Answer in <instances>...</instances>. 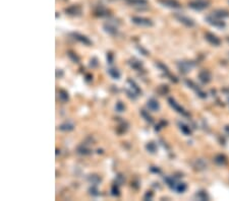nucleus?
Segmentation results:
<instances>
[{
  "mask_svg": "<svg viewBox=\"0 0 229 201\" xmlns=\"http://www.w3.org/2000/svg\"><path fill=\"white\" fill-rule=\"evenodd\" d=\"M159 3L163 6H166V7H170V8L180 7V3L178 1H176V0H159Z\"/></svg>",
  "mask_w": 229,
  "mask_h": 201,
  "instance_id": "nucleus-5",
  "label": "nucleus"
},
{
  "mask_svg": "<svg viewBox=\"0 0 229 201\" xmlns=\"http://www.w3.org/2000/svg\"><path fill=\"white\" fill-rule=\"evenodd\" d=\"M76 150H78V153L82 155H89L92 153V150L85 145H79Z\"/></svg>",
  "mask_w": 229,
  "mask_h": 201,
  "instance_id": "nucleus-13",
  "label": "nucleus"
},
{
  "mask_svg": "<svg viewBox=\"0 0 229 201\" xmlns=\"http://www.w3.org/2000/svg\"><path fill=\"white\" fill-rule=\"evenodd\" d=\"M140 116H142V117H143L144 119H145L146 122H148V123H150V124L153 123V119H152V117L150 116V114L146 111V110H140Z\"/></svg>",
  "mask_w": 229,
  "mask_h": 201,
  "instance_id": "nucleus-20",
  "label": "nucleus"
},
{
  "mask_svg": "<svg viewBox=\"0 0 229 201\" xmlns=\"http://www.w3.org/2000/svg\"><path fill=\"white\" fill-rule=\"evenodd\" d=\"M107 72H108V74L111 76L113 79H119L120 78V72H119L118 69L116 68H109L107 70Z\"/></svg>",
  "mask_w": 229,
  "mask_h": 201,
  "instance_id": "nucleus-14",
  "label": "nucleus"
},
{
  "mask_svg": "<svg viewBox=\"0 0 229 201\" xmlns=\"http://www.w3.org/2000/svg\"><path fill=\"white\" fill-rule=\"evenodd\" d=\"M131 21L140 26H152L153 21L149 18L143 17V16H133L131 17Z\"/></svg>",
  "mask_w": 229,
  "mask_h": 201,
  "instance_id": "nucleus-1",
  "label": "nucleus"
},
{
  "mask_svg": "<svg viewBox=\"0 0 229 201\" xmlns=\"http://www.w3.org/2000/svg\"><path fill=\"white\" fill-rule=\"evenodd\" d=\"M95 15H97V16H100V17H105V16H108L109 15V12L107 9H105L102 6H100V7H98L96 10H95Z\"/></svg>",
  "mask_w": 229,
  "mask_h": 201,
  "instance_id": "nucleus-10",
  "label": "nucleus"
},
{
  "mask_svg": "<svg viewBox=\"0 0 229 201\" xmlns=\"http://www.w3.org/2000/svg\"><path fill=\"white\" fill-rule=\"evenodd\" d=\"M89 192H90V194L92 195V196H98V195L100 194L96 187H91L90 189H89Z\"/></svg>",
  "mask_w": 229,
  "mask_h": 201,
  "instance_id": "nucleus-27",
  "label": "nucleus"
},
{
  "mask_svg": "<svg viewBox=\"0 0 229 201\" xmlns=\"http://www.w3.org/2000/svg\"><path fill=\"white\" fill-rule=\"evenodd\" d=\"M107 62L109 64H112L113 63V54L112 53H107Z\"/></svg>",
  "mask_w": 229,
  "mask_h": 201,
  "instance_id": "nucleus-29",
  "label": "nucleus"
},
{
  "mask_svg": "<svg viewBox=\"0 0 229 201\" xmlns=\"http://www.w3.org/2000/svg\"><path fill=\"white\" fill-rule=\"evenodd\" d=\"M58 97H59V100L62 103H66L69 100V94L65 90H60L58 91Z\"/></svg>",
  "mask_w": 229,
  "mask_h": 201,
  "instance_id": "nucleus-12",
  "label": "nucleus"
},
{
  "mask_svg": "<svg viewBox=\"0 0 229 201\" xmlns=\"http://www.w3.org/2000/svg\"><path fill=\"white\" fill-rule=\"evenodd\" d=\"M156 65H157V66L159 67V68H162V69H163V71H165L166 73H168V68H167V67L165 66V65H163L162 63H157Z\"/></svg>",
  "mask_w": 229,
  "mask_h": 201,
  "instance_id": "nucleus-31",
  "label": "nucleus"
},
{
  "mask_svg": "<svg viewBox=\"0 0 229 201\" xmlns=\"http://www.w3.org/2000/svg\"><path fill=\"white\" fill-rule=\"evenodd\" d=\"M60 153V150L59 149H56V154H59Z\"/></svg>",
  "mask_w": 229,
  "mask_h": 201,
  "instance_id": "nucleus-37",
  "label": "nucleus"
},
{
  "mask_svg": "<svg viewBox=\"0 0 229 201\" xmlns=\"http://www.w3.org/2000/svg\"><path fill=\"white\" fill-rule=\"evenodd\" d=\"M71 36L75 38L76 41L81 42L82 44H84L85 46H91L92 45V41L90 39L88 38V37H85L84 35H82V34H78V33H72Z\"/></svg>",
  "mask_w": 229,
  "mask_h": 201,
  "instance_id": "nucleus-4",
  "label": "nucleus"
},
{
  "mask_svg": "<svg viewBox=\"0 0 229 201\" xmlns=\"http://www.w3.org/2000/svg\"><path fill=\"white\" fill-rule=\"evenodd\" d=\"M62 76H63V71H62V70H60V69H57L56 70V77L60 78V77H62Z\"/></svg>",
  "mask_w": 229,
  "mask_h": 201,
  "instance_id": "nucleus-34",
  "label": "nucleus"
},
{
  "mask_svg": "<svg viewBox=\"0 0 229 201\" xmlns=\"http://www.w3.org/2000/svg\"><path fill=\"white\" fill-rule=\"evenodd\" d=\"M168 103H169V105L172 107V108L174 109V110H176L177 112H179V113H183V109L181 108V107H179L178 106V104H177L175 100H174L172 97H169L168 99Z\"/></svg>",
  "mask_w": 229,
  "mask_h": 201,
  "instance_id": "nucleus-16",
  "label": "nucleus"
},
{
  "mask_svg": "<svg viewBox=\"0 0 229 201\" xmlns=\"http://www.w3.org/2000/svg\"><path fill=\"white\" fill-rule=\"evenodd\" d=\"M92 78H93V76H92L91 74H87V76H85V80L87 81H90Z\"/></svg>",
  "mask_w": 229,
  "mask_h": 201,
  "instance_id": "nucleus-36",
  "label": "nucleus"
},
{
  "mask_svg": "<svg viewBox=\"0 0 229 201\" xmlns=\"http://www.w3.org/2000/svg\"><path fill=\"white\" fill-rule=\"evenodd\" d=\"M111 194L113 196H119L120 195V191H119V187L117 184H113L111 187Z\"/></svg>",
  "mask_w": 229,
  "mask_h": 201,
  "instance_id": "nucleus-23",
  "label": "nucleus"
},
{
  "mask_svg": "<svg viewBox=\"0 0 229 201\" xmlns=\"http://www.w3.org/2000/svg\"><path fill=\"white\" fill-rule=\"evenodd\" d=\"M206 39H207L210 43H212V44H214V45H218L219 43H220L219 40L217 39V37L211 35V34H207V35H206Z\"/></svg>",
  "mask_w": 229,
  "mask_h": 201,
  "instance_id": "nucleus-21",
  "label": "nucleus"
},
{
  "mask_svg": "<svg viewBox=\"0 0 229 201\" xmlns=\"http://www.w3.org/2000/svg\"><path fill=\"white\" fill-rule=\"evenodd\" d=\"M99 65V62H98V59L96 57H93L92 59L90 60V67L92 68H96V67Z\"/></svg>",
  "mask_w": 229,
  "mask_h": 201,
  "instance_id": "nucleus-25",
  "label": "nucleus"
},
{
  "mask_svg": "<svg viewBox=\"0 0 229 201\" xmlns=\"http://www.w3.org/2000/svg\"><path fill=\"white\" fill-rule=\"evenodd\" d=\"M128 64H129V66L131 67V68H133V69H136V70L140 69V68H142V66H143L142 61H140V60H137V59H134V58H133L131 60L128 61Z\"/></svg>",
  "mask_w": 229,
  "mask_h": 201,
  "instance_id": "nucleus-9",
  "label": "nucleus"
},
{
  "mask_svg": "<svg viewBox=\"0 0 229 201\" xmlns=\"http://www.w3.org/2000/svg\"><path fill=\"white\" fill-rule=\"evenodd\" d=\"M147 106H148V108L151 110L153 112H157L160 110V104L158 103V100L156 99H149L148 102H147Z\"/></svg>",
  "mask_w": 229,
  "mask_h": 201,
  "instance_id": "nucleus-6",
  "label": "nucleus"
},
{
  "mask_svg": "<svg viewBox=\"0 0 229 201\" xmlns=\"http://www.w3.org/2000/svg\"><path fill=\"white\" fill-rule=\"evenodd\" d=\"M66 14L68 15H72V16H78V15L82 14V7L78 4H73L70 5L69 7H67L64 9Z\"/></svg>",
  "mask_w": 229,
  "mask_h": 201,
  "instance_id": "nucleus-2",
  "label": "nucleus"
},
{
  "mask_svg": "<svg viewBox=\"0 0 229 201\" xmlns=\"http://www.w3.org/2000/svg\"><path fill=\"white\" fill-rule=\"evenodd\" d=\"M101 180L102 179H101L98 175H90L88 177V181L94 185H98L101 182Z\"/></svg>",
  "mask_w": 229,
  "mask_h": 201,
  "instance_id": "nucleus-18",
  "label": "nucleus"
},
{
  "mask_svg": "<svg viewBox=\"0 0 229 201\" xmlns=\"http://www.w3.org/2000/svg\"><path fill=\"white\" fill-rule=\"evenodd\" d=\"M150 171H151L152 173H155V174L160 173V169L157 168V167H151V168H150Z\"/></svg>",
  "mask_w": 229,
  "mask_h": 201,
  "instance_id": "nucleus-32",
  "label": "nucleus"
},
{
  "mask_svg": "<svg viewBox=\"0 0 229 201\" xmlns=\"http://www.w3.org/2000/svg\"><path fill=\"white\" fill-rule=\"evenodd\" d=\"M127 83L129 84L131 90H133L136 94H137V96H139V94L142 93V90H140V88L139 87V85H137L136 82H134V80H133L131 78H128L127 79Z\"/></svg>",
  "mask_w": 229,
  "mask_h": 201,
  "instance_id": "nucleus-8",
  "label": "nucleus"
},
{
  "mask_svg": "<svg viewBox=\"0 0 229 201\" xmlns=\"http://www.w3.org/2000/svg\"><path fill=\"white\" fill-rule=\"evenodd\" d=\"M152 198H153V192L151 191H148L145 194V196H144V199L145 200H152Z\"/></svg>",
  "mask_w": 229,
  "mask_h": 201,
  "instance_id": "nucleus-28",
  "label": "nucleus"
},
{
  "mask_svg": "<svg viewBox=\"0 0 229 201\" xmlns=\"http://www.w3.org/2000/svg\"><path fill=\"white\" fill-rule=\"evenodd\" d=\"M146 149L150 153H155L157 151V144L154 141H150L146 144Z\"/></svg>",
  "mask_w": 229,
  "mask_h": 201,
  "instance_id": "nucleus-15",
  "label": "nucleus"
},
{
  "mask_svg": "<svg viewBox=\"0 0 229 201\" xmlns=\"http://www.w3.org/2000/svg\"><path fill=\"white\" fill-rule=\"evenodd\" d=\"M137 49H139V51H140V52H142L143 55H145V56H148V55H149V52L147 51L146 49H144L143 47H139Z\"/></svg>",
  "mask_w": 229,
  "mask_h": 201,
  "instance_id": "nucleus-33",
  "label": "nucleus"
},
{
  "mask_svg": "<svg viewBox=\"0 0 229 201\" xmlns=\"http://www.w3.org/2000/svg\"><path fill=\"white\" fill-rule=\"evenodd\" d=\"M176 17L178 18V20L181 21L182 23L186 24V26H194V23H192V21H191V19H189V18H187V17H184V16H178V15H177Z\"/></svg>",
  "mask_w": 229,
  "mask_h": 201,
  "instance_id": "nucleus-22",
  "label": "nucleus"
},
{
  "mask_svg": "<svg viewBox=\"0 0 229 201\" xmlns=\"http://www.w3.org/2000/svg\"><path fill=\"white\" fill-rule=\"evenodd\" d=\"M185 188H186V186L183 184V183H179V184H177V186L175 187V189H176V191L177 192H179V193H181V192H183L185 190Z\"/></svg>",
  "mask_w": 229,
  "mask_h": 201,
  "instance_id": "nucleus-26",
  "label": "nucleus"
},
{
  "mask_svg": "<svg viewBox=\"0 0 229 201\" xmlns=\"http://www.w3.org/2000/svg\"><path fill=\"white\" fill-rule=\"evenodd\" d=\"M73 129H75V125L71 123H63L59 126V130L61 131H67L68 132V131H71Z\"/></svg>",
  "mask_w": 229,
  "mask_h": 201,
  "instance_id": "nucleus-17",
  "label": "nucleus"
},
{
  "mask_svg": "<svg viewBox=\"0 0 229 201\" xmlns=\"http://www.w3.org/2000/svg\"><path fill=\"white\" fill-rule=\"evenodd\" d=\"M127 4L133 6H145L148 4V0H126Z\"/></svg>",
  "mask_w": 229,
  "mask_h": 201,
  "instance_id": "nucleus-11",
  "label": "nucleus"
},
{
  "mask_svg": "<svg viewBox=\"0 0 229 201\" xmlns=\"http://www.w3.org/2000/svg\"><path fill=\"white\" fill-rule=\"evenodd\" d=\"M103 29L107 34H109V35H111V36L117 35V27L111 23H105L103 26Z\"/></svg>",
  "mask_w": 229,
  "mask_h": 201,
  "instance_id": "nucleus-7",
  "label": "nucleus"
},
{
  "mask_svg": "<svg viewBox=\"0 0 229 201\" xmlns=\"http://www.w3.org/2000/svg\"><path fill=\"white\" fill-rule=\"evenodd\" d=\"M67 56L73 63H79V57L73 51H67Z\"/></svg>",
  "mask_w": 229,
  "mask_h": 201,
  "instance_id": "nucleus-19",
  "label": "nucleus"
},
{
  "mask_svg": "<svg viewBox=\"0 0 229 201\" xmlns=\"http://www.w3.org/2000/svg\"><path fill=\"white\" fill-rule=\"evenodd\" d=\"M208 4H209V2H208L207 0H194V1L189 3V6L194 9L201 10V9L208 7Z\"/></svg>",
  "mask_w": 229,
  "mask_h": 201,
  "instance_id": "nucleus-3",
  "label": "nucleus"
},
{
  "mask_svg": "<svg viewBox=\"0 0 229 201\" xmlns=\"http://www.w3.org/2000/svg\"><path fill=\"white\" fill-rule=\"evenodd\" d=\"M115 110L117 112H119V113H121V112H123L124 110H125V106H124V104L122 103V102H117L116 103V105H115Z\"/></svg>",
  "mask_w": 229,
  "mask_h": 201,
  "instance_id": "nucleus-24",
  "label": "nucleus"
},
{
  "mask_svg": "<svg viewBox=\"0 0 229 201\" xmlns=\"http://www.w3.org/2000/svg\"><path fill=\"white\" fill-rule=\"evenodd\" d=\"M165 181H166L167 185L169 186V187H171V188H173V187H174V181H173L172 179H170V178H166V179H165Z\"/></svg>",
  "mask_w": 229,
  "mask_h": 201,
  "instance_id": "nucleus-30",
  "label": "nucleus"
},
{
  "mask_svg": "<svg viewBox=\"0 0 229 201\" xmlns=\"http://www.w3.org/2000/svg\"><path fill=\"white\" fill-rule=\"evenodd\" d=\"M180 128L183 130V132H184V133H188L189 132V131L187 130V128H186V126H184V125H181V127H180Z\"/></svg>",
  "mask_w": 229,
  "mask_h": 201,
  "instance_id": "nucleus-35",
  "label": "nucleus"
}]
</instances>
